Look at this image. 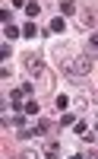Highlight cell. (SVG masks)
Listing matches in <instances>:
<instances>
[{"mask_svg":"<svg viewBox=\"0 0 98 159\" xmlns=\"http://www.w3.org/2000/svg\"><path fill=\"white\" fill-rule=\"evenodd\" d=\"M92 64H95L92 54H79V57L63 61V70H66L70 76H86V73H92Z\"/></svg>","mask_w":98,"mask_h":159,"instance_id":"cell-1","label":"cell"},{"mask_svg":"<svg viewBox=\"0 0 98 159\" xmlns=\"http://www.w3.org/2000/svg\"><path fill=\"white\" fill-rule=\"evenodd\" d=\"M25 99H32V83H22L19 89H13V92H10L13 108H22V102H25Z\"/></svg>","mask_w":98,"mask_h":159,"instance_id":"cell-2","label":"cell"},{"mask_svg":"<svg viewBox=\"0 0 98 159\" xmlns=\"http://www.w3.org/2000/svg\"><path fill=\"white\" fill-rule=\"evenodd\" d=\"M22 64H25V70H29L32 76H41V73H45V61H41V54H25Z\"/></svg>","mask_w":98,"mask_h":159,"instance_id":"cell-3","label":"cell"},{"mask_svg":"<svg viewBox=\"0 0 98 159\" xmlns=\"http://www.w3.org/2000/svg\"><path fill=\"white\" fill-rule=\"evenodd\" d=\"M41 156H45V159H57V156H60V143H57V140H51L48 147H45V153H41Z\"/></svg>","mask_w":98,"mask_h":159,"instance_id":"cell-4","label":"cell"},{"mask_svg":"<svg viewBox=\"0 0 98 159\" xmlns=\"http://www.w3.org/2000/svg\"><path fill=\"white\" fill-rule=\"evenodd\" d=\"M73 13H76V3H73V0H60V16L66 19V16H73Z\"/></svg>","mask_w":98,"mask_h":159,"instance_id":"cell-5","label":"cell"},{"mask_svg":"<svg viewBox=\"0 0 98 159\" xmlns=\"http://www.w3.org/2000/svg\"><path fill=\"white\" fill-rule=\"evenodd\" d=\"M19 111H25V115H38V102H35V99H25Z\"/></svg>","mask_w":98,"mask_h":159,"instance_id":"cell-6","label":"cell"},{"mask_svg":"<svg viewBox=\"0 0 98 159\" xmlns=\"http://www.w3.org/2000/svg\"><path fill=\"white\" fill-rule=\"evenodd\" d=\"M22 35H25V38H35V35H38V25H35V22H25V25H22Z\"/></svg>","mask_w":98,"mask_h":159,"instance_id":"cell-7","label":"cell"},{"mask_svg":"<svg viewBox=\"0 0 98 159\" xmlns=\"http://www.w3.org/2000/svg\"><path fill=\"white\" fill-rule=\"evenodd\" d=\"M48 130H51V121H48V118H41L38 127H35V134H48Z\"/></svg>","mask_w":98,"mask_h":159,"instance_id":"cell-8","label":"cell"},{"mask_svg":"<svg viewBox=\"0 0 98 159\" xmlns=\"http://www.w3.org/2000/svg\"><path fill=\"white\" fill-rule=\"evenodd\" d=\"M63 29H66V22H63V16H57V19L51 22V32H63Z\"/></svg>","mask_w":98,"mask_h":159,"instance_id":"cell-9","label":"cell"},{"mask_svg":"<svg viewBox=\"0 0 98 159\" xmlns=\"http://www.w3.org/2000/svg\"><path fill=\"white\" fill-rule=\"evenodd\" d=\"M25 13H29V19H35L38 13H41V7L38 3H25Z\"/></svg>","mask_w":98,"mask_h":159,"instance_id":"cell-10","label":"cell"},{"mask_svg":"<svg viewBox=\"0 0 98 159\" xmlns=\"http://www.w3.org/2000/svg\"><path fill=\"white\" fill-rule=\"evenodd\" d=\"M19 32H22L19 25H6V38H19Z\"/></svg>","mask_w":98,"mask_h":159,"instance_id":"cell-11","label":"cell"},{"mask_svg":"<svg viewBox=\"0 0 98 159\" xmlns=\"http://www.w3.org/2000/svg\"><path fill=\"white\" fill-rule=\"evenodd\" d=\"M57 108H60V111L70 108V99H66V96H57Z\"/></svg>","mask_w":98,"mask_h":159,"instance_id":"cell-12","label":"cell"},{"mask_svg":"<svg viewBox=\"0 0 98 159\" xmlns=\"http://www.w3.org/2000/svg\"><path fill=\"white\" fill-rule=\"evenodd\" d=\"M60 124H63V127H70V124H76V118H73V115H63V118H60Z\"/></svg>","mask_w":98,"mask_h":159,"instance_id":"cell-13","label":"cell"},{"mask_svg":"<svg viewBox=\"0 0 98 159\" xmlns=\"http://www.w3.org/2000/svg\"><path fill=\"white\" fill-rule=\"evenodd\" d=\"M10 54H13V48H10V45H3V48H0V57H3V61H10Z\"/></svg>","mask_w":98,"mask_h":159,"instance_id":"cell-14","label":"cell"},{"mask_svg":"<svg viewBox=\"0 0 98 159\" xmlns=\"http://www.w3.org/2000/svg\"><path fill=\"white\" fill-rule=\"evenodd\" d=\"M35 156H41V153H32V150H25V153H22V159H35Z\"/></svg>","mask_w":98,"mask_h":159,"instance_id":"cell-15","label":"cell"},{"mask_svg":"<svg viewBox=\"0 0 98 159\" xmlns=\"http://www.w3.org/2000/svg\"><path fill=\"white\" fill-rule=\"evenodd\" d=\"M89 42H92V48H98V32H95V35L89 38Z\"/></svg>","mask_w":98,"mask_h":159,"instance_id":"cell-16","label":"cell"}]
</instances>
